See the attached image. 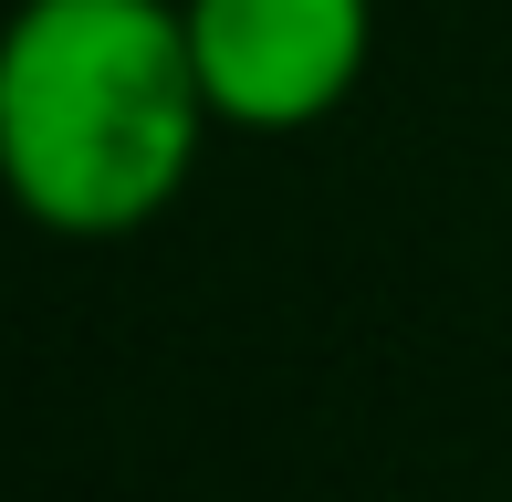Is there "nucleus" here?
<instances>
[{"label":"nucleus","mask_w":512,"mask_h":502,"mask_svg":"<svg viewBox=\"0 0 512 502\" xmlns=\"http://www.w3.org/2000/svg\"><path fill=\"white\" fill-rule=\"evenodd\" d=\"M220 136L178 0H21L0 32V189L53 241L168 220Z\"/></svg>","instance_id":"nucleus-1"},{"label":"nucleus","mask_w":512,"mask_h":502,"mask_svg":"<svg viewBox=\"0 0 512 502\" xmlns=\"http://www.w3.org/2000/svg\"><path fill=\"white\" fill-rule=\"evenodd\" d=\"M220 136H314L377 63V0H178Z\"/></svg>","instance_id":"nucleus-2"}]
</instances>
